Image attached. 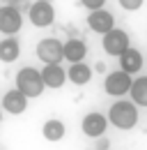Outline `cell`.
Returning <instances> with one entry per match:
<instances>
[{
  "instance_id": "obj_19",
  "label": "cell",
  "mask_w": 147,
  "mask_h": 150,
  "mask_svg": "<svg viewBox=\"0 0 147 150\" xmlns=\"http://www.w3.org/2000/svg\"><path fill=\"white\" fill-rule=\"evenodd\" d=\"M80 5L92 12V9H101V7L106 5V0H80Z\"/></svg>"
},
{
  "instance_id": "obj_11",
  "label": "cell",
  "mask_w": 147,
  "mask_h": 150,
  "mask_svg": "<svg viewBox=\"0 0 147 150\" xmlns=\"http://www.w3.org/2000/svg\"><path fill=\"white\" fill-rule=\"evenodd\" d=\"M117 58H120V69L127 72V74H138V72L143 69V53H140L138 49L127 46Z\"/></svg>"
},
{
  "instance_id": "obj_8",
  "label": "cell",
  "mask_w": 147,
  "mask_h": 150,
  "mask_svg": "<svg viewBox=\"0 0 147 150\" xmlns=\"http://www.w3.org/2000/svg\"><path fill=\"white\" fill-rule=\"evenodd\" d=\"M37 58H39L44 65L64 60V58H62V42H60V39H55V37L41 39V42L37 44Z\"/></svg>"
},
{
  "instance_id": "obj_13",
  "label": "cell",
  "mask_w": 147,
  "mask_h": 150,
  "mask_svg": "<svg viewBox=\"0 0 147 150\" xmlns=\"http://www.w3.org/2000/svg\"><path fill=\"white\" fill-rule=\"evenodd\" d=\"M85 56H88V44H85L83 39L71 37V39H67V42L62 44V58H64V60L80 62V60H85Z\"/></svg>"
},
{
  "instance_id": "obj_4",
  "label": "cell",
  "mask_w": 147,
  "mask_h": 150,
  "mask_svg": "<svg viewBox=\"0 0 147 150\" xmlns=\"http://www.w3.org/2000/svg\"><path fill=\"white\" fill-rule=\"evenodd\" d=\"M101 46L108 56H120L127 46H131L129 42V35L120 28H110L108 33H104V39H101Z\"/></svg>"
},
{
  "instance_id": "obj_6",
  "label": "cell",
  "mask_w": 147,
  "mask_h": 150,
  "mask_svg": "<svg viewBox=\"0 0 147 150\" xmlns=\"http://www.w3.org/2000/svg\"><path fill=\"white\" fill-rule=\"evenodd\" d=\"M23 25V14L14 5H2L0 7V33L2 35H16Z\"/></svg>"
},
{
  "instance_id": "obj_20",
  "label": "cell",
  "mask_w": 147,
  "mask_h": 150,
  "mask_svg": "<svg viewBox=\"0 0 147 150\" xmlns=\"http://www.w3.org/2000/svg\"><path fill=\"white\" fill-rule=\"evenodd\" d=\"M2 2H5V5H14L16 0H2Z\"/></svg>"
},
{
  "instance_id": "obj_18",
  "label": "cell",
  "mask_w": 147,
  "mask_h": 150,
  "mask_svg": "<svg viewBox=\"0 0 147 150\" xmlns=\"http://www.w3.org/2000/svg\"><path fill=\"white\" fill-rule=\"evenodd\" d=\"M143 2H145V0H120V7L127 9V12H136V9L143 7Z\"/></svg>"
},
{
  "instance_id": "obj_15",
  "label": "cell",
  "mask_w": 147,
  "mask_h": 150,
  "mask_svg": "<svg viewBox=\"0 0 147 150\" xmlns=\"http://www.w3.org/2000/svg\"><path fill=\"white\" fill-rule=\"evenodd\" d=\"M18 56H21V44H18L16 37L7 35L5 39H0V62L9 65V62H14Z\"/></svg>"
},
{
  "instance_id": "obj_14",
  "label": "cell",
  "mask_w": 147,
  "mask_h": 150,
  "mask_svg": "<svg viewBox=\"0 0 147 150\" xmlns=\"http://www.w3.org/2000/svg\"><path fill=\"white\" fill-rule=\"evenodd\" d=\"M92 67L85 65L83 60L80 62H71V67L67 69V81H71L74 86H88L92 81Z\"/></svg>"
},
{
  "instance_id": "obj_17",
  "label": "cell",
  "mask_w": 147,
  "mask_h": 150,
  "mask_svg": "<svg viewBox=\"0 0 147 150\" xmlns=\"http://www.w3.org/2000/svg\"><path fill=\"white\" fill-rule=\"evenodd\" d=\"M129 95H131V102L136 106H147V76H138L136 81L131 79Z\"/></svg>"
},
{
  "instance_id": "obj_21",
  "label": "cell",
  "mask_w": 147,
  "mask_h": 150,
  "mask_svg": "<svg viewBox=\"0 0 147 150\" xmlns=\"http://www.w3.org/2000/svg\"><path fill=\"white\" fill-rule=\"evenodd\" d=\"M0 122H2V109H0Z\"/></svg>"
},
{
  "instance_id": "obj_12",
  "label": "cell",
  "mask_w": 147,
  "mask_h": 150,
  "mask_svg": "<svg viewBox=\"0 0 147 150\" xmlns=\"http://www.w3.org/2000/svg\"><path fill=\"white\" fill-rule=\"evenodd\" d=\"M25 109H28V97L21 93L18 88L5 93V97H2V111L12 113V115H21Z\"/></svg>"
},
{
  "instance_id": "obj_2",
  "label": "cell",
  "mask_w": 147,
  "mask_h": 150,
  "mask_svg": "<svg viewBox=\"0 0 147 150\" xmlns=\"http://www.w3.org/2000/svg\"><path fill=\"white\" fill-rule=\"evenodd\" d=\"M16 88L25 95L28 99H37L39 95L44 93V81H41V72L35 67H23L16 74Z\"/></svg>"
},
{
  "instance_id": "obj_16",
  "label": "cell",
  "mask_w": 147,
  "mask_h": 150,
  "mask_svg": "<svg viewBox=\"0 0 147 150\" xmlns=\"http://www.w3.org/2000/svg\"><path fill=\"white\" fill-rule=\"evenodd\" d=\"M41 134H44V139H46V141H51V143H57V141H62V139H64V134H67V127H64V122H62V120H57V118H51V120H46V122H44V127H41Z\"/></svg>"
},
{
  "instance_id": "obj_5",
  "label": "cell",
  "mask_w": 147,
  "mask_h": 150,
  "mask_svg": "<svg viewBox=\"0 0 147 150\" xmlns=\"http://www.w3.org/2000/svg\"><path fill=\"white\" fill-rule=\"evenodd\" d=\"M129 86H131V74L122 72V69H115V72L106 74V79H104V90H106L110 97H122V95H127Z\"/></svg>"
},
{
  "instance_id": "obj_10",
  "label": "cell",
  "mask_w": 147,
  "mask_h": 150,
  "mask_svg": "<svg viewBox=\"0 0 147 150\" xmlns=\"http://www.w3.org/2000/svg\"><path fill=\"white\" fill-rule=\"evenodd\" d=\"M41 81L46 88H62L67 83V72L60 67V62H48L41 69Z\"/></svg>"
},
{
  "instance_id": "obj_3",
  "label": "cell",
  "mask_w": 147,
  "mask_h": 150,
  "mask_svg": "<svg viewBox=\"0 0 147 150\" xmlns=\"http://www.w3.org/2000/svg\"><path fill=\"white\" fill-rule=\"evenodd\" d=\"M28 19L35 28H48L55 21V7L48 0H35L28 9Z\"/></svg>"
},
{
  "instance_id": "obj_9",
  "label": "cell",
  "mask_w": 147,
  "mask_h": 150,
  "mask_svg": "<svg viewBox=\"0 0 147 150\" xmlns=\"http://www.w3.org/2000/svg\"><path fill=\"white\" fill-rule=\"evenodd\" d=\"M88 25H90V30L104 35V33H108L110 28H115V16H113V12L104 9V7L101 9H92L90 16H88Z\"/></svg>"
},
{
  "instance_id": "obj_1",
  "label": "cell",
  "mask_w": 147,
  "mask_h": 150,
  "mask_svg": "<svg viewBox=\"0 0 147 150\" xmlns=\"http://www.w3.org/2000/svg\"><path fill=\"white\" fill-rule=\"evenodd\" d=\"M108 122L117 129H133L138 125V106L131 99H117L108 109Z\"/></svg>"
},
{
  "instance_id": "obj_7",
  "label": "cell",
  "mask_w": 147,
  "mask_h": 150,
  "mask_svg": "<svg viewBox=\"0 0 147 150\" xmlns=\"http://www.w3.org/2000/svg\"><path fill=\"white\" fill-rule=\"evenodd\" d=\"M80 129H83L85 136H90V139H101V136L106 134V129H108V118H106L104 113H99V111H90L83 118Z\"/></svg>"
}]
</instances>
